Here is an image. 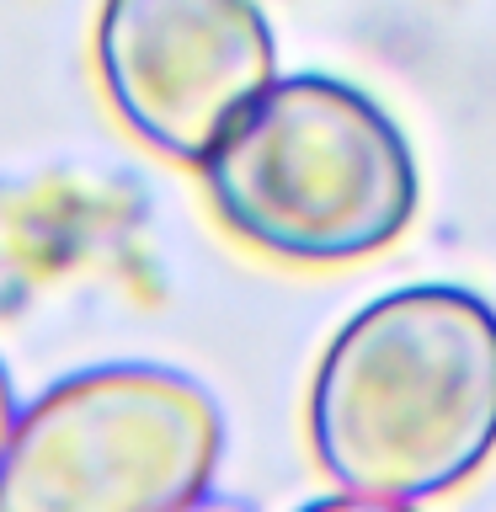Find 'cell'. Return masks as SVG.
<instances>
[{
  "label": "cell",
  "instance_id": "cell-5",
  "mask_svg": "<svg viewBox=\"0 0 496 512\" xmlns=\"http://www.w3.org/2000/svg\"><path fill=\"white\" fill-rule=\"evenodd\" d=\"M16 416H22V406H16V384H11V368L0 363V459H6V448H11Z\"/></svg>",
  "mask_w": 496,
  "mask_h": 512
},
{
  "label": "cell",
  "instance_id": "cell-4",
  "mask_svg": "<svg viewBox=\"0 0 496 512\" xmlns=\"http://www.w3.org/2000/svg\"><path fill=\"white\" fill-rule=\"evenodd\" d=\"M91 48L123 128L182 166H203L278 80V43L256 0H102Z\"/></svg>",
  "mask_w": 496,
  "mask_h": 512
},
{
  "label": "cell",
  "instance_id": "cell-1",
  "mask_svg": "<svg viewBox=\"0 0 496 512\" xmlns=\"http://www.w3.org/2000/svg\"><path fill=\"white\" fill-rule=\"evenodd\" d=\"M310 443L342 502L411 507L464 486L496 448V304L411 283L331 336Z\"/></svg>",
  "mask_w": 496,
  "mask_h": 512
},
{
  "label": "cell",
  "instance_id": "cell-3",
  "mask_svg": "<svg viewBox=\"0 0 496 512\" xmlns=\"http://www.w3.org/2000/svg\"><path fill=\"white\" fill-rule=\"evenodd\" d=\"M224 411L171 363H91L16 416L0 512H171L208 496Z\"/></svg>",
  "mask_w": 496,
  "mask_h": 512
},
{
  "label": "cell",
  "instance_id": "cell-2",
  "mask_svg": "<svg viewBox=\"0 0 496 512\" xmlns=\"http://www.w3.org/2000/svg\"><path fill=\"white\" fill-rule=\"evenodd\" d=\"M198 171L224 230L304 267L395 246L422 192L400 123L336 75L272 80Z\"/></svg>",
  "mask_w": 496,
  "mask_h": 512
}]
</instances>
